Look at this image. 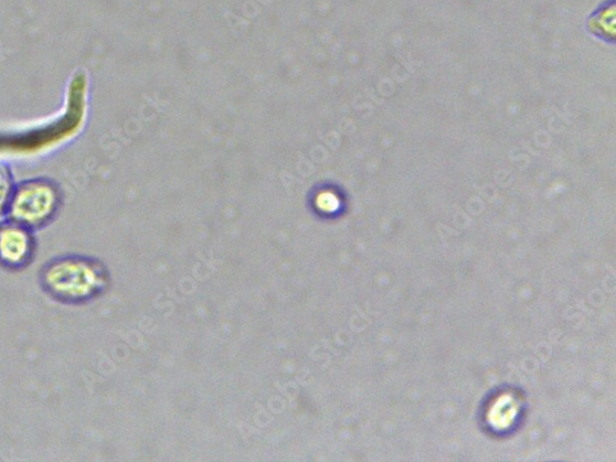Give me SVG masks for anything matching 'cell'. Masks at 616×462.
Segmentation results:
<instances>
[{
    "label": "cell",
    "instance_id": "obj_1",
    "mask_svg": "<svg viewBox=\"0 0 616 462\" xmlns=\"http://www.w3.org/2000/svg\"><path fill=\"white\" fill-rule=\"evenodd\" d=\"M41 283L53 298L79 304L103 292L106 275L103 266L84 256H62L47 263Z\"/></svg>",
    "mask_w": 616,
    "mask_h": 462
},
{
    "label": "cell",
    "instance_id": "obj_2",
    "mask_svg": "<svg viewBox=\"0 0 616 462\" xmlns=\"http://www.w3.org/2000/svg\"><path fill=\"white\" fill-rule=\"evenodd\" d=\"M60 190L47 179H31L14 187L7 209L8 219L30 230L44 228L57 213Z\"/></svg>",
    "mask_w": 616,
    "mask_h": 462
},
{
    "label": "cell",
    "instance_id": "obj_3",
    "mask_svg": "<svg viewBox=\"0 0 616 462\" xmlns=\"http://www.w3.org/2000/svg\"><path fill=\"white\" fill-rule=\"evenodd\" d=\"M35 241L31 230L14 221L0 224V264L10 269L25 266L33 258Z\"/></svg>",
    "mask_w": 616,
    "mask_h": 462
},
{
    "label": "cell",
    "instance_id": "obj_4",
    "mask_svg": "<svg viewBox=\"0 0 616 462\" xmlns=\"http://www.w3.org/2000/svg\"><path fill=\"white\" fill-rule=\"evenodd\" d=\"M14 190L12 177L6 167L0 166V217L7 212L10 198Z\"/></svg>",
    "mask_w": 616,
    "mask_h": 462
}]
</instances>
